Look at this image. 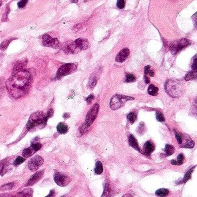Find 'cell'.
<instances>
[{
    "label": "cell",
    "mask_w": 197,
    "mask_h": 197,
    "mask_svg": "<svg viewBox=\"0 0 197 197\" xmlns=\"http://www.w3.org/2000/svg\"><path fill=\"white\" fill-rule=\"evenodd\" d=\"M32 83L31 74L28 70H20L6 81V86L9 94L14 98H20L27 94Z\"/></svg>",
    "instance_id": "obj_1"
},
{
    "label": "cell",
    "mask_w": 197,
    "mask_h": 197,
    "mask_svg": "<svg viewBox=\"0 0 197 197\" xmlns=\"http://www.w3.org/2000/svg\"><path fill=\"white\" fill-rule=\"evenodd\" d=\"M165 89L172 98H178L183 94V85L179 80L176 79L167 80L165 85Z\"/></svg>",
    "instance_id": "obj_2"
},
{
    "label": "cell",
    "mask_w": 197,
    "mask_h": 197,
    "mask_svg": "<svg viewBox=\"0 0 197 197\" xmlns=\"http://www.w3.org/2000/svg\"><path fill=\"white\" fill-rule=\"evenodd\" d=\"M46 115L42 112L34 113L29 118L27 127L28 130H31L35 127L43 124H46L47 120Z\"/></svg>",
    "instance_id": "obj_3"
},
{
    "label": "cell",
    "mask_w": 197,
    "mask_h": 197,
    "mask_svg": "<svg viewBox=\"0 0 197 197\" xmlns=\"http://www.w3.org/2000/svg\"><path fill=\"white\" fill-rule=\"evenodd\" d=\"M98 110L99 105L98 103H95L90 110L86 116L85 124L82 127V129H80L81 133H84L87 130V129L93 124V123L94 122L97 116Z\"/></svg>",
    "instance_id": "obj_4"
},
{
    "label": "cell",
    "mask_w": 197,
    "mask_h": 197,
    "mask_svg": "<svg viewBox=\"0 0 197 197\" xmlns=\"http://www.w3.org/2000/svg\"><path fill=\"white\" fill-rule=\"evenodd\" d=\"M134 98L131 97H128L126 95L116 94L113 96L110 102V107L112 110H117L123 106L126 103V102L129 100H132Z\"/></svg>",
    "instance_id": "obj_5"
},
{
    "label": "cell",
    "mask_w": 197,
    "mask_h": 197,
    "mask_svg": "<svg viewBox=\"0 0 197 197\" xmlns=\"http://www.w3.org/2000/svg\"><path fill=\"white\" fill-rule=\"evenodd\" d=\"M77 68V66L74 63L66 64L58 69L57 72V78H60L66 75H68L75 72Z\"/></svg>",
    "instance_id": "obj_6"
},
{
    "label": "cell",
    "mask_w": 197,
    "mask_h": 197,
    "mask_svg": "<svg viewBox=\"0 0 197 197\" xmlns=\"http://www.w3.org/2000/svg\"><path fill=\"white\" fill-rule=\"evenodd\" d=\"M190 44L189 41L187 39L182 38L180 40L175 41L171 45V50L174 54H176L180 50H182L183 48L186 47Z\"/></svg>",
    "instance_id": "obj_7"
},
{
    "label": "cell",
    "mask_w": 197,
    "mask_h": 197,
    "mask_svg": "<svg viewBox=\"0 0 197 197\" xmlns=\"http://www.w3.org/2000/svg\"><path fill=\"white\" fill-rule=\"evenodd\" d=\"M54 180L57 185L61 187H65L70 183V179L65 174L57 172L54 175Z\"/></svg>",
    "instance_id": "obj_8"
},
{
    "label": "cell",
    "mask_w": 197,
    "mask_h": 197,
    "mask_svg": "<svg viewBox=\"0 0 197 197\" xmlns=\"http://www.w3.org/2000/svg\"><path fill=\"white\" fill-rule=\"evenodd\" d=\"M43 164V159L40 155H37L29 161L28 168L32 171H37Z\"/></svg>",
    "instance_id": "obj_9"
},
{
    "label": "cell",
    "mask_w": 197,
    "mask_h": 197,
    "mask_svg": "<svg viewBox=\"0 0 197 197\" xmlns=\"http://www.w3.org/2000/svg\"><path fill=\"white\" fill-rule=\"evenodd\" d=\"M43 45L47 47L56 49L59 46L60 43L57 38H52L48 34H45L42 36Z\"/></svg>",
    "instance_id": "obj_10"
},
{
    "label": "cell",
    "mask_w": 197,
    "mask_h": 197,
    "mask_svg": "<svg viewBox=\"0 0 197 197\" xmlns=\"http://www.w3.org/2000/svg\"><path fill=\"white\" fill-rule=\"evenodd\" d=\"M43 174H44V172H43V171H42L38 172L36 174H34L31 177V178L30 179L28 182L26 184L25 187L32 186L35 184H36L38 182H39L42 179V178L43 176Z\"/></svg>",
    "instance_id": "obj_11"
},
{
    "label": "cell",
    "mask_w": 197,
    "mask_h": 197,
    "mask_svg": "<svg viewBox=\"0 0 197 197\" xmlns=\"http://www.w3.org/2000/svg\"><path fill=\"white\" fill-rule=\"evenodd\" d=\"M130 54V50L128 48H125L122 50L117 54L116 57V61L119 62H123L127 59Z\"/></svg>",
    "instance_id": "obj_12"
},
{
    "label": "cell",
    "mask_w": 197,
    "mask_h": 197,
    "mask_svg": "<svg viewBox=\"0 0 197 197\" xmlns=\"http://www.w3.org/2000/svg\"><path fill=\"white\" fill-rule=\"evenodd\" d=\"M74 42L80 50L87 49L89 45V41H87V39L85 38H78Z\"/></svg>",
    "instance_id": "obj_13"
},
{
    "label": "cell",
    "mask_w": 197,
    "mask_h": 197,
    "mask_svg": "<svg viewBox=\"0 0 197 197\" xmlns=\"http://www.w3.org/2000/svg\"><path fill=\"white\" fill-rule=\"evenodd\" d=\"M155 149L154 143L151 141H147L143 146V153L146 155H150Z\"/></svg>",
    "instance_id": "obj_14"
},
{
    "label": "cell",
    "mask_w": 197,
    "mask_h": 197,
    "mask_svg": "<svg viewBox=\"0 0 197 197\" xmlns=\"http://www.w3.org/2000/svg\"><path fill=\"white\" fill-rule=\"evenodd\" d=\"M128 142H129V145L132 147V148L135 149V150H138V151L141 152V149L139 148V146L138 145V141L136 140V138H135V136L133 135H130L128 138Z\"/></svg>",
    "instance_id": "obj_15"
},
{
    "label": "cell",
    "mask_w": 197,
    "mask_h": 197,
    "mask_svg": "<svg viewBox=\"0 0 197 197\" xmlns=\"http://www.w3.org/2000/svg\"><path fill=\"white\" fill-rule=\"evenodd\" d=\"M57 130L58 132L61 134H65L68 131V127L66 124L63 123H60L57 126Z\"/></svg>",
    "instance_id": "obj_16"
},
{
    "label": "cell",
    "mask_w": 197,
    "mask_h": 197,
    "mask_svg": "<svg viewBox=\"0 0 197 197\" xmlns=\"http://www.w3.org/2000/svg\"><path fill=\"white\" fill-rule=\"evenodd\" d=\"M103 165L100 161H97L95 163L94 172L96 175H100L103 172Z\"/></svg>",
    "instance_id": "obj_17"
},
{
    "label": "cell",
    "mask_w": 197,
    "mask_h": 197,
    "mask_svg": "<svg viewBox=\"0 0 197 197\" xmlns=\"http://www.w3.org/2000/svg\"><path fill=\"white\" fill-rule=\"evenodd\" d=\"M33 194V190L31 188H26L23 190L22 191L19 192L18 194V195L19 197H31Z\"/></svg>",
    "instance_id": "obj_18"
},
{
    "label": "cell",
    "mask_w": 197,
    "mask_h": 197,
    "mask_svg": "<svg viewBox=\"0 0 197 197\" xmlns=\"http://www.w3.org/2000/svg\"><path fill=\"white\" fill-rule=\"evenodd\" d=\"M35 152H36V151L34 150L33 147L31 146L30 147L26 149L23 151V155L24 157L28 158V157L32 156Z\"/></svg>",
    "instance_id": "obj_19"
},
{
    "label": "cell",
    "mask_w": 197,
    "mask_h": 197,
    "mask_svg": "<svg viewBox=\"0 0 197 197\" xmlns=\"http://www.w3.org/2000/svg\"><path fill=\"white\" fill-rule=\"evenodd\" d=\"M165 152L167 156H169L173 155L175 151V149L174 146L171 145H166L164 149Z\"/></svg>",
    "instance_id": "obj_20"
},
{
    "label": "cell",
    "mask_w": 197,
    "mask_h": 197,
    "mask_svg": "<svg viewBox=\"0 0 197 197\" xmlns=\"http://www.w3.org/2000/svg\"><path fill=\"white\" fill-rule=\"evenodd\" d=\"M147 91H148V93L151 95L155 96V95H157L158 94L159 88L157 87H155V85L151 84L148 87Z\"/></svg>",
    "instance_id": "obj_21"
},
{
    "label": "cell",
    "mask_w": 197,
    "mask_h": 197,
    "mask_svg": "<svg viewBox=\"0 0 197 197\" xmlns=\"http://www.w3.org/2000/svg\"><path fill=\"white\" fill-rule=\"evenodd\" d=\"M197 78V70H192L188 73L185 76V79L186 80L196 79Z\"/></svg>",
    "instance_id": "obj_22"
},
{
    "label": "cell",
    "mask_w": 197,
    "mask_h": 197,
    "mask_svg": "<svg viewBox=\"0 0 197 197\" xmlns=\"http://www.w3.org/2000/svg\"><path fill=\"white\" fill-rule=\"evenodd\" d=\"M155 194L157 196L165 197V196H167L169 194V191H168V190H167L166 188H160V189L157 190L155 192Z\"/></svg>",
    "instance_id": "obj_23"
},
{
    "label": "cell",
    "mask_w": 197,
    "mask_h": 197,
    "mask_svg": "<svg viewBox=\"0 0 197 197\" xmlns=\"http://www.w3.org/2000/svg\"><path fill=\"white\" fill-rule=\"evenodd\" d=\"M97 82V76L95 75L91 76L90 78L89 81V84H88L90 89H93L95 87V86L96 85Z\"/></svg>",
    "instance_id": "obj_24"
},
{
    "label": "cell",
    "mask_w": 197,
    "mask_h": 197,
    "mask_svg": "<svg viewBox=\"0 0 197 197\" xmlns=\"http://www.w3.org/2000/svg\"><path fill=\"white\" fill-rule=\"evenodd\" d=\"M127 119L130 124H134L137 119V115L136 113L130 112L127 115Z\"/></svg>",
    "instance_id": "obj_25"
},
{
    "label": "cell",
    "mask_w": 197,
    "mask_h": 197,
    "mask_svg": "<svg viewBox=\"0 0 197 197\" xmlns=\"http://www.w3.org/2000/svg\"><path fill=\"white\" fill-rule=\"evenodd\" d=\"M14 39L12 38H9L7 39L5 41H4L2 42L1 43V44L0 45V49L2 50H5L7 47H8L10 43L11 42V41L13 40Z\"/></svg>",
    "instance_id": "obj_26"
},
{
    "label": "cell",
    "mask_w": 197,
    "mask_h": 197,
    "mask_svg": "<svg viewBox=\"0 0 197 197\" xmlns=\"http://www.w3.org/2000/svg\"><path fill=\"white\" fill-rule=\"evenodd\" d=\"M14 183H8L6 184H4L2 186H1L0 188V190H1V191H6V190H11L12 188L14 187Z\"/></svg>",
    "instance_id": "obj_27"
},
{
    "label": "cell",
    "mask_w": 197,
    "mask_h": 197,
    "mask_svg": "<svg viewBox=\"0 0 197 197\" xmlns=\"http://www.w3.org/2000/svg\"><path fill=\"white\" fill-rule=\"evenodd\" d=\"M136 80V77L135 76L131 74H126V82L128 83H131L135 82Z\"/></svg>",
    "instance_id": "obj_28"
},
{
    "label": "cell",
    "mask_w": 197,
    "mask_h": 197,
    "mask_svg": "<svg viewBox=\"0 0 197 197\" xmlns=\"http://www.w3.org/2000/svg\"><path fill=\"white\" fill-rule=\"evenodd\" d=\"M192 171H193V169L191 168L190 170H189V171H188L187 172L185 176H184V178L183 179L182 183H186V182H187L188 180L190 179V178H191V174H192Z\"/></svg>",
    "instance_id": "obj_29"
},
{
    "label": "cell",
    "mask_w": 197,
    "mask_h": 197,
    "mask_svg": "<svg viewBox=\"0 0 197 197\" xmlns=\"http://www.w3.org/2000/svg\"><path fill=\"white\" fill-rule=\"evenodd\" d=\"M155 116H156L157 120L159 122H164V115H163V114L162 113L157 111V112H156Z\"/></svg>",
    "instance_id": "obj_30"
},
{
    "label": "cell",
    "mask_w": 197,
    "mask_h": 197,
    "mask_svg": "<svg viewBox=\"0 0 197 197\" xmlns=\"http://www.w3.org/2000/svg\"><path fill=\"white\" fill-rule=\"evenodd\" d=\"M125 0H117V6L119 9H123L125 7Z\"/></svg>",
    "instance_id": "obj_31"
},
{
    "label": "cell",
    "mask_w": 197,
    "mask_h": 197,
    "mask_svg": "<svg viewBox=\"0 0 197 197\" xmlns=\"http://www.w3.org/2000/svg\"><path fill=\"white\" fill-rule=\"evenodd\" d=\"M175 136L176 138V140L178 141L179 144H182L183 142V136L181 134H180L178 132L175 131Z\"/></svg>",
    "instance_id": "obj_32"
},
{
    "label": "cell",
    "mask_w": 197,
    "mask_h": 197,
    "mask_svg": "<svg viewBox=\"0 0 197 197\" xmlns=\"http://www.w3.org/2000/svg\"><path fill=\"white\" fill-rule=\"evenodd\" d=\"M24 161H25V159L23 157H17V159L14 161V165L15 166L19 165L22 164Z\"/></svg>",
    "instance_id": "obj_33"
},
{
    "label": "cell",
    "mask_w": 197,
    "mask_h": 197,
    "mask_svg": "<svg viewBox=\"0 0 197 197\" xmlns=\"http://www.w3.org/2000/svg\"><path fill=\"white\" fill-rule=\"evenodd\" d=\"M194 142L193 141L190 140V141H188V142L186 143L184 145H183L182 147H186V148H189V149H191L194 146Z\"/></svg>",
    "instance_id": "obj_34"
},
{
    "label": "cell",
    "mask_w": 197,
    "mask_h": 197,
    "mask_svg": "<svg viewBox=\"0 0 197 197\" xmlns=\"http://www.w3.org/2000/svg\"><path fill=\"white\" fill-rule=\"evenodd\" d=\"M183 160H184V155L183 154H180L178 156L177 161H176L177 165H180L182 164L183 163Z\"/></svg>",
    "instance_id": "obj_35"
},
{
    "label": "cell",
    "mask_w": 197,
    "mask_h": 197,
    "mask_svg": "<svg viewBox=\"0 0 197 197\" xmlns=\"http://www.w3.org/2000/svg\"><path fill=\"white\" fill-rule=\"evenodd\" d=\"M28 0H21L18 3V6L19 8H23L28 2Z\"/></svg>",
    "instance_id": "obj_36"
},
{
    "label": "cell",
    "mask_w": 197,
    "mask_h": 197,
    "mask_svg": "<svg viewBox=\"0 0 197 197\" xmlns=\"http://www.w3.org/2000/svg\"><path fill=\"white\" fill-rule=\"evenodd\" d=\"M10 12V9L9 8V6L8 5L7 7H6V9L5 10V13L3 14V16H2V21H6L7 18H8V15L9 14Z\"/></svg>",
    "instance_id": "obj_37"
},
{
    "label": "cell",
    "mask_w": 197,
    "mask_h": 197,
    "mask_svg": "<svg viewBox=\"0 0 197 197\" xmlns=\"http://www.w3.org/2000/svg\"><path fill=\"white\" fill-rule=\"evenodd\" d=\"M31 146L37 151L38 150L41 149V148L42 147V145L40 143H34Z\"/></svg>",
    "instance_id": "obj_38"
},
{
    "label": "cell",
    "mask_w": 197,
    "mask_h": 197,
    "mask_svg": "<svg viewBox=\"0 0 197 197\" xmlns=\"http://www.w3.org/2000/svg\"><path fill=\"white\" fill-rule=\"evenodd\" d=\"M4 82L2 80H1L0 79V97L1 96V95L3 93L4 91Z\"/></svg>",
    "instance_id": "obj_39"
},
{
    "label": "cell",
    "mask_w": 197,
    "mask_h": 197,
    "mask_svg": "<svg viewBox=\"0 0 197 197\" xmlns=\"http://www.w3.org/2000/svg\"><path fill=\"white\" fill-rule=\"evenodd\" d=\"M94 98V95H93V94H91V95H89L86 99V101L87 102V103H91V101Z\"/></svg>",
    "instance_id": "obj_40"
},
{
    "label": "cell",
    "mask_w": 197,
    "mask_h": 197,
    "mask_svg": "<svg viewBox=\"0 0 197 197\" xmlns=\"http://www.w3.org/2000/svg\"><path fill=\"white\" fill-rule=\"evenodd\" d=\"M53 113H54V111L53 109H50L48 112H47V115H46V117L47 119H49V117H52V116L53 115Z\"/></svg>",
    "instance_id": "obj_41"
},
{
    "label": "cell",
    "mask_w": 197,
    "mask_h": 197,
    "mask_svg": "<svg viewBox=\"0 0 197 197\" xmlns=\"http://www.w3.org/2000/svg\"><path fill=\"white\" fill-rule=\"evenodd\" d=\"M192 70H197V65H196V57H195V60L194 61V62L192 64Z\"/></svg>",
    "instance_id": "obj_42"
},
{
    "label": "cell",
    "mask_w": 197,
    "mask_h": 197,
    "mask_svg": "<svg viewBox=\"0 0 197 197\" xmlns=\"http://www.w3.org/2000/svg\"><path fill=\"white\" fill-rule=\"evenodd\" d=\"M147 74H149L150 76H151V77H153V76H154V75H155V72H154V70H151L150 69L149 71H148V73H147Z\"/></svg>",
    "instance_id": "obj_43"
},
{
    "label": "cell",
    "mask_w": 197,
    "mask_h": 197,
    "mask_svg": "<svg viewBox=\"0 0 197 197\" xmlns=\"http://www.w3.org/2000/svg\"><path fill=\"white\" fill-rule=\"evenodd\" d=\"M145 80L146 83H150V80L149 79V78L147 77V75H145Z\"/></svg>",
    "instance_id": "obj_44"
},
{
    "label": "cell",
    "mask_w": 197,
    "mask_h": 197,
    "mask_svg": "<svg viewBox=\"0 0 197 197\" xmlns=\"http://www.w3.org/2000/svg\"><path fill=\"white\" fill-rule=\"evenodd\" d=\"M55 194V192L54 190L50 191V192L49 193V194L47 195V197H51V196H54V195Z\"/></svg>",
    "instance_id": "obj_45"
},
{
    "label": "cell",
    "mask_w": 197,
    "mask_h": 197,
    "mask_svg": "<svg viewBox=\"0 0 197 197\" xmlns=\"http://www.w3.org/2000/svg\"><path fill=\"white\" fill-rule=\"evenodd\" d=\"M72 3H77L78 2V0H70Z\"/></svg>",
    "instance_id": "obj_46"
},
{
    "label": "cell",
    "mask_w": 197,
    "mask_h": 197,
    "mask_svg": "<svg viewBox=\"0 0 197 197\" xmlns=\"http://www.w3.org/2000/svg\"><path fill=\"white\" fill-rule=\"evenodd\" d=\"M1 5H2V2H1V1H0V6H1Z\"/></svg>",
    "instance_id": "obj_47"
}]
</instances>
